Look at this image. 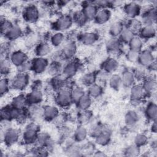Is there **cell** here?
<instances>
[{"label": "cell", "mask_w": 157, "mask_h": 157, "mask_svg": "<svg viewBox=\"0 0 157 157\" xmlns=\"http://www.w3.org/2000/svg\"><path fill=\"white\" fill-rule=\"evenodd\" d=\"M39 133V126L35 123L28 124L25 128L22 138L24 142L28 145H31L36 142V139Z\"/></svg>", "instance_id": "obj_1"}, {"label": "cell", "mask_w": 157, "mask_h": 157, "mask_svg": "<svg viewBox=\"0 0 157 157\" xmlns=\"http://www.w3.org/2000/svg\"><path fill=\"white\" fill-rule=\"evenodd\" d=\"M55 102L57 106L62 108H66L73 103L71 98V90L67 88H63L56 93L55 96Z\"/></svg>", "instance_id": "obj_2"}, {"label": "cell", "mask_w": 157, "mask_h": 157, "mask_svg": "<svg viewBox=\"0 0 157 157\" xmlns=\"http://www.w3.org/2000/svg\"><path fill=\"white\" fill-rule=\"evenodd\" d=\"M146 94L142 84H134L130 88L131 103L135 106L139 105Z\"/></svg>", "instance_id": "obj_3"}, {"label": "cell", "mask_w": 157, "mask_h": 157, "mask_svg": "<svg viewBox=\"0 0 157 157\" xmlns=\"http://www.w3.org/2000/svg\"><path fill=\"white\" fill-rule=\"evenodd\" d=\"M29 82V78L27 73L18 72L10 82V87L15 90L21 91L27 87Z\"/></svg>", "instance_id": "obj_4"}, {"label": "cell", "mask_w": 157, "mask_h": 157, "mask_svg": "<svg viewBox=\"0 0 157 157\" xmlns=\"http://www.w3.org/2000/svg\"><path fill=\"white\" fill-rule=\"evenodd\" d=\"M72 17L67 15L60 16L53 23L54 29L58 32H63L69 29L73 23Z\"/></svg>", "instance_id": "obj_5"}, {"label": "cell", "mask_w": 157, "mask_h": 157, "mask_svg": "<svg viewBox=\"0 0 157 157\" xmlns=\"http://www.w3.org/2000/svg\"><path fill=\"white\" fill-rule=\"evenodd\" d=\"M27 104L29 105L40 104L44 99V94L41 88H33L26 96Z\"/></svg>", "instance_id": "obj_6"}, {"label": "cell", "mask_w": 157, "mask_h": 157, "mask_svg": "<svg viewBox=\"0 0 157 157\" xmlns=\"http://www.w3.org/2000/svg\"><path fill=\"white\" fill-rule=\"evenodd\" d=\"M23 16L27 22L35 23L39 18V10L35 5L31 4L25 7L23 13Z\"/></svg>", "instance_id": "obj_7"}, {"label": "cell", "mask_w": 157, "mask_h": 157, "mask_svg": "<svg viewBox=\"0 0 157 157\" xmlns=\"http://www.w3.org/2000/svg\"><path fill=\"white\" fill-rule=\"evenodd\" d=\"M20 139V132L15 128H9L4 131L2 139L7 146H12L15 144Z\"/></svg>", "instance_id": "obj_8"}, {"label": "cell", "mask_w": 157, "mask_h": 157, "mask_svg": "<svg viewBox=\"0 0 157 157\" xmlns=\"http://www.w3.org/2000/svg\"><path fill=\"white\" fill-rule=\"evenodd\" d=\"M78 71V63L75 61H68L63 66L61 75L66 79L72 78Z\"/></svg>", "instance_id": "obj_9"}, {"label": "cell", "mask_w": 157, "mask_h": 157, "mask_svg": "<svg viewBox=\"0 0 157 157\" xmlns=\"http://www.w3.org/2000/svg\"><path fill=\"white\" fill-rule=\"evenodd\" d=\"M32 71L37 74H40L47 71L48 66V61L44 57H36L32 61Z\"/></svg>", "instance_id": "obj_10"}, {"label": "cell", "mask_w": 157, "mask_h": 157, "mask_svg": "<svg viewBox=\"0 0 157 157\" xmlns=\"http://www.w3.org/2000/svg\"><path fill=\"white\" fill-rule=\"evenodd\" d=\"M77 52V45L74 41L66 43L59 53V57L66 59H70L74 57Z\"/></svg>", "instance_id": "obj_11"}, {"label": "cell", "mask_w": 157, "mask_h": 157, "mask_svg": "<svg viewBox=\"0 0 157 157\" xmlns=\"http://www.w3.org/2000/svg\"><path fill=\"white\" fill-rule=\"evenodd\" d=\"M155 61L152 51L150 50H142L139 53L138 63L144 67H148Z\"/></svg>", "instance_id": "obj_12"}, {"label": "cell", "mask_w": 157, "mask_h": 157, "mask_svg": "<svg viewBox=\"0 0 157 157\" xmlns=\"http://www.w3.org/2000/svg\"><path fill=\"white\" fill-rule=\"evenodd\" d=\"M142 24L144 25H155L156 20V10L154 7L147 9L142 15Z\"/></svg>", "instance_id": "obj_13"}, {"label": "cell", "mask_w": 157, "mask_h": 157, "mask_svg": "<svg viewBox=\"0 0 157 157\" xmlns=\"http://www.w3.org/2000/svg\"><path fill=\"white\" fill-rule=\"evenodd\" d=\"M10 61L11 63L17 67L21 66L28 59V56L24 52L21 50H16L13 52L10 56Z\"/></svg>", "instance_id": "obj_14"}, {"label": "cell", "mask_w": 157, "mask_h": 157, "mask_svg": "<svg viewBox=\"0 0 157 157\" xmlns=\"http://www.w3.org/2000/svg\"><path fill=\"white\" fill-rule=\"evenodd\" d=\"M52 51V47L50 44L46 41L39 42L36 46L34 52L36 55L38 57H44L49 55Z\"/></svg>", "instance_id": "obj_15"}, {"label": "cell", "mask_w": 157, "mask_h": 157, "mask_svg": "<svg viewBox=\"0 0 157 157\" xmlns=\"http://www.w3.org/2000/svg\"><path fill=\"white\" fill-rule=\"evenodd\" d=\"M141 8L139 4L136 2H131L126 4L124 6V11L126 15L130 18L134 19L140 13Z\"/></svg>", "instance_id": "obj_16"}, {"label": "cell", "mask_w": 157, "mask_h": 157, "mask_svg": "<svg viewBox=\"0 0 157 157\" xmlns=\"http://www.w3.org/2000/svg\"><path fill=\"white\" fill-rule=\"evenodd\" d=\"M59 115L58 107L53 105H48L44 107L43 118L48 121H52L56 119Z\"/></svg>", "instance_id": "obj_17"}, {"label": "cell", "mask_w": 157, "mask_h": 157, "mask_svg": "<svg viewBox=\"0 0 157 157\" xmlns=\"http://www.w3.org/2000/svg\"><path fill=\"white\" fill-rule=\"evenodd\" d=\"M119 63L113 58H109L106 59L102 63V70L104 71L109 74H113L118 68Z\"/></svg>", "instance_id": "obj_18"}, {"label": "cell", "mask_w": 157, "mask_h": 157, "mask_svg": "<svg viewBox=\"0 0 157 157\" xmlns=\"http://www.w3.org/2000/svg\"><path fill=\"white\" fill-rule=\"evenodd\" d=\"M156 33L155 25H143L139 32V36L143 40L150 39L156 36Z\"/></svg>", "instance_id": "obj_19"}, {"label": "cell", "mask_w": 157, "mask_h": 157, "mask_svg": "<svg viewBox=\"0 0 157 157\" xmlns=\"http://www.w3.org/2000/svg\"><path fill=\"white\" fill-rule=\"evenodd\" d=\"M66 79L63 77L61 74L52 77L50 82V86L52 90L56 93L63 88H65Z\"/></svg>", "instance_id": "obj_20"}, {"label": "cell", "mask_w": 157, "mask_h": 157, "mask_svg": "<svg viewBox=\"0 0 157 157\" xmlns=\"http://www.w3.org/2000/svg\"><path fill=\"white\" fill-rule=\"evenodd\" d=\"M79 39L84 45L90 46L94 44L98 40V36L93 32H85L80 36Z\"/></svg>", "instance_id": "obj_21"}, {"label": "cell", "mask_w": 157, "mask_h": 157, "mask_svg": "<svg viewBox=\"0 0 157 157\" xmlns=\"http://www.w3.org/2000/svg\"><path fill=\"white\" fill-rule=\"evenodd\" d=\"M110 16L111 13L108 9H100L98 10L94 20L96 23L102 25L107 23L109 20Z\"/></svg>", "instance_id": "obj_22"}, {"label": "cell", "mask_w": 157, "mask_h": 157, "mask_svg": "<svg viewBox=\"0 0 157 157\" xmlns=\"http://www.w3.org/2000/svg\"><path fill=\"white\" fill-rule=\"evenodd\" d=\"M82 12L88 20H94L98 12V8L93 2H88L83 6Z\"/></svg>", "instance_id": "obj_23"}, {"label": "cell", "mask_w": 157, "mask_h": 157, "mask_svg": "<svg viewBox=\"0 0 157 157\" xmlns=\"http://www.w3.org/2000/svg\"><path fill=\"white\" fill-rule=\"evenodd\" d=\"M121 79V83L125 87H131L135 84V77L132 71L126 70L123 72L120 75Z\"/></svg>", "instance_id": "obj_24"}, {"label": "cell", "mask_w": 157, "mask_h": 157, "mask_svg": "<svg viewBox=\"0 0 157 157\" xmlns=\"http://www.w3.org/2000/svg\"><path fill=\"white\" fill-rule=\"evenodd\" d=\"M106 49L110 53H115L120 52L121 49V43L115 37L109 39L105 43Z\"/></svg>", "instance_id": "obj_25"}, {"label": "cell", "mask_w": 157, "mask_h": 157, "mask_svg": "<svg viewBox=\"0 0 157 157\" xmlns=\"http://www.w3.org/2000/svg\"><path fill=\"white\" fill-rule=\"evenodd\" d=\"M63 66L58 60H54L51 62L47 69V71L52 77L61 74Z\"/></svg>", "instance_id": "obj_26"}, {"label": "cell", "mask_w": 157, "mask_h": 157, "mask_svg": "<svg viewBox=\"0 0 157 157\" xmlns=\"http://www.w3.org/2000/svg\"><path fill=\"white\" fill-rule=\"evenodd\" d=\"M147 94L154 93L157 88V83L156 79L153 77H147L143 80L142 84Z\"/></svg>", "instance_id": "obj_27"}, {"label": "cell", "mask_w": 157, "mask_h": 157, "mask_svg": "<svg viewBox=\"0 0 157 157\" xmlns=\"http://www.w3.org/2000/svg\"><path fill=\"white\" fill-rule=\"evenodd\" d=\"M27 104L26 101V96H25L23 94H18L15 96L11 101V105L18 110H23Z\"/></svg>", "instance_id": "obj_28"}, {"label": "cell", "mask_w": 157, "mask_h": 157, "mask_svg": "<svg viewBox=\"0 0 157 157\" xmlns=\"http://www.w3.org/2000/svg\"><path fill=\"white\" fill-rule=\"evenodd\" d=\"M145 115L149 120L151 121H156L157 106L155 102H151L147 104L145 109Z\"/></svg>", "instance_id": "obj_29"}, {"label": "cell", "mask_w": 157, "mask_h": 157, "mask_svg": "<svg viewBox=\"0 0 157 157\" xmlns=\"http://www.w3.org/2000/svg\"><path fill=\"white\" fill-rule=\"evenodd\" d=\"M95 139V142L100 146L107 145L110 141L111 134L106 128Z\"/></svg>", "instance_id": "obj_30"}, {"label": "cell", "mask_w": 157, "mask_h": 157, "mask_svg": "<svg viewBox=\"0 0 157 157\" xmlns=\"http://www.w3.org/2000/svg\"><path fill=\"white\" fill-rule=\"evenodd\" d=\"M88 135V131L83 126H78L74 132V138L77 142H82L84 141Z\"/></svg>", "instance_id": "obj_31"}, {"label": "cell", "mask_w": 157, "mask_h": 157, "mask_svg": "<svg viewBox=\"0 0 157 157\" xmlns=\"http://www.w3.org/2000/svg\"><path fill=\"white\" fill-rule=\"evenodd\" d=\"M139 119V114L134 110H128L124 116V122L126 125L132 126L136 124Z\"/></svg>", "instance_id": "obj_32"}, {"label": "cell", "mask_w": 157, "mask_h": 157, "mask_svg": "<svg viewBox=\"0 0 157 157\" xmlns=\"http://www.w3.org/2000/svg\"><path fill=\"white\" fill-rule=\"evenodd\" d=\"M135 33L128 27H124L120 34L119 35V40L121 43L128 44L130 40L134 37Z\"/></svg>", "instance_id": "obj_33"}, {"label": "cell", "mask_w": 157, "mask_h": 157, "mask_svg": "<svg viewBox=\"0 0 157 157\" xmlns=\"http://www.w3.org/2000/svg\"><path fill=\"white\" fill-rule=\"evenodd\" d=\"M92 104V98L88 94H84L76 103L77 107L80 110H86L91 107Z\"/></svg>", "instance_id": "obj_34"}, {"label": "cell", "mask_w": 157, "mask_h": 157, "mask_svg": "<svg viewBox=\"0 0 157 157\" xmlns=\"http://www.w3.org/2000/svg\"><path fill=\"white\" fill-rule=\"evenodd\" d=\"M23 31L20 26L18 25H13L10 29L4 36L10 40H15L21 36Z\"/></svg>", "instance_id": "obj_35"}, {"label": "cell", "mask_w": 157, "mask_h": 157, "mask_svg": "<svg viewBox=\"0 0 157 157\" xmlns=\"http://www.w3.org/2000/svg\"><path fill=\"white\" fill-rule=\"evenodd\" d=\"M102 86L99 85V83H94L93 85L88 86L87 94L93 99L99 98L102 94Z\"/></svg>", "instance_id": "obj_36"}, {"label": "cell", "mask_w": 157, "mask_h": 157, "mask_svg": "<svg viewBox=\"0 0 157 157\" xmlns=\"http://www.w3.org/2000/svg\"><path fill=\"white\" fill-rule=\"evenodd\" d=\"M29 109L28 111L29 116L35 120H37L43 118L44 107L40 106V104L29 105Z\"/></svg>", "instance_id": "obj_37"}, {"label": "cell", "mask_w": 157, "mask_h": 157, "mask_svg": "<svg viewBox=\"0 0 157 157\" xmlns=\"http://www.w3.org/2000/svg\"><path fill=\"white\" fill-rule=\"evenodd\" d=\"M144 47V40L139 36H134V37L128 43V47L129 49L140 52Z\"/></svg>", "instance_id": "obj_38"}, {"label": "cell", "mask_w": 157, "mask_h": 157, "mask_svg": "<svg viewBox=\"0 0 157 157\" xmlns=\"http://www.w3.org/2000/svg\"><path fill=\"white\" fill-rule=\"evenodd\" d=\"M108 82L110 86L115 90H118L122 85L121 76L117 74H110L108 79Z\"/></svg>", "instance_id": "obj_39"}, {"label": "cell", "mask_w": 157, "mask_h": 157, "mask_svg": "<svg viewBox=\"0 0 157 157\" xmlns=\"http://www.w3.org/2000/svg\"><path fill=\"white\" fill-rule=\"evenodd\" d=\"M124 28V26L123 23L120 21H116L113 23L109 27V32L110 35L112 37L117 38L119 36L123 29Z\"/></svg>", "instance_id": "obj_40"}, {"label": "cell", "mask_w": 157, "mask_h": 157, "mask_svg": "<svg viewBox=\"0 0 157 157\" xmlns=\"http://www.w3.org/2000/svg\"><path fill=\"white\" fill-rule=\"evenodd\" d=\"M65 36L62 32H56L50 37V44L52 46L58 47L60 46L64 41Z\"/></svg>", "instance_id": "obj_41"}, {"label": "cell", "mask_w": 157, "mask_h": 157, "mask_svg": "<svg viewBox=\"0 0 157 157\" xmlns=\"http://www.w3.org/2000/svg\"><path fill=\"white\" fill-rule=\"evenodd\" d=\"M71 94L72 102L76 104L78 101L86 93L83 88L80 86H74L71 90Z\"/></svg>", "instance_id": "obj_42"}, {"label": "cell", "mask_w": 157, "mask_h": 157, "mask_svg": "<svg viewBox=\"0 0 157 157\" xmlns=\"http://www.w3.org/2000/svg\"><path fill=\"white\" fill-rule=\"evenodd\" d=\"M81 82L83 85L88 87L96 83V74L91 72L84 74L81 78Z\"/></svg>", "instance_id": "obj_43"}, {"label": "cell", "mask_w": 157, "mask_h": 157, "mask_svg": "<svg viewBox=\"0 0 157 157\" xmlns=\"http://www.w3.org/2000/svg\"><path fill=\"white\" fill-rule=\"evenodd\" d=\"M72 18L73 20V21L79 26L84 25L88 21L82 10H79L74 12L73 17H72Z\"/></svg>", "instance_id": "obj_44"}, {"label": "cell", "mask_w": 157, "mask_h": 157, "mask_svg": "<svg viewBox=\"0 0 157 157\" xmlns=\"http://www.w3.org/2000/svg\"><path fill=\"white\" fill-rule=\"evenodd\" d=\"M0 63H1L0 70H1V75L6 77L10 72V64L12 63L10 59H8L5 57L4 58H1Z\"/></svg>", "instance_id": "obj_45"}, {"label": "cell", "mask_w": 157, "mask_h": 157, "mask_svg": "<svg viewBox=\"0 0 157 157\" xmlns=\"http://www.w3.org/2000/svg\"><path fill=\"white\" fill-rule=\"evenodd\" d=\"M148 142V139L146 134L140 133L137 134L134 139V144L139 148L145 146Z\"/></svg>", "instance_id": "obj_46"}, {"label": "cell", "mask_w": 157, "mask_h": 157, "mask_svg": "<svg viewBox=\"0 0 157 157\" xmlns=\"http://www.w3.org/2000/svg\"><path fill=\"white\" fill-rule=\"evenodd\" d=\"M13 25L8 20L6 19L5 18H2V17H1V26H0V29H1V33L2 36H6V34L8 33V31L10 29V28L12 27Z\"/></svg>", "instance_id": "obj_47"}, {"label": "cell", "mask_w": 157, "mask_h": 157, "mask_svg": "<svg viewBox=\"0 0 157 157\" xmlns=\"http://www.w3.org/2000/svg\"><path fill=\"white\" fill-rule=\"evenodd\" d=\"M140 152V148L134 144L126 147L124 153V155L127 156H137L139 155Z\"/></svg>", "instance_id": "obj_48"}, {"label": "cell", "mask_w": 157, "mask_h": 157, "mask_svg": "<svg viewBox=\"0 0 157 157\" xmlns=\"http://www.w3.org/2000/svg\"><path fill=\"white\" fill-rule=\"evenodd\" d=\"M140 52L133 50L128 48L126 52V58L128 61L131 63L138 62Z\"/></svg>", "instance_id": "obj_49"}, {"label": "cell", "mask_w": 157, "mask_h": 157, "mask_svg": "<svg viewBox=\"0 0 157 157\" xmlns=\"http://www.w3.org/2000/svg\"><path fill=\"white\" fill-rule=\"evenodd\" d=\"M10 87V83L9 80L6 77H3L0 80V93L1 96L6 94Z\"/></svg>", "instance_id": "obj_50"}, {"label": "cell", "mask_w": 157, "mask_h": 157, "mask_svg": "<svg viewBox=\"0 0 157 157\" xmlns=\"http://www.w3.org/2000/svg\"><path fill=\"white\" fill-rule=\"evenodd\" d=\"M105 129V128H104L103 126H101V125L98 124H96L93 125L91 127V128L88 131V134H90L93 137L96 138Z\"/></svg>", "instance_id": "obj_51"}, {"label": "cell", "mask_w": 157, "mask_h": 157, "mask_svg": "<svg viewBox=\"0 0 157 157\" xmlns=\"http://www.w3.org/2000/svg\"><path fill=\"white\" fill-rule=\"evenodd\" d=\"M110 75V74L107 73L104 71L101 70L96 74V82H98V83L102 85V83L108 81Z\"/></svg>", "instance_id": "obj_52"}, {"label": "cell", "mask_w": 157, "mask_h": 157, "mask_svg": "<svg viewBox=\"0 0 157 157\" xmlns=\"http://www.w3.org/2000/svg\"><path fill=\"white\" fill-rule=\"evenodd\" d=\"M17 68L18 72L20 73H28V72H29V71H32L31 61L27 60Z\"/></svg>", "instance_id": "obj_53"}, {"label": "cell", "mask_w": 157, "mask_h": 157, "mask_svg": "<svg viewBox=\"0 0 157 157\" xmlns=\"http://www.w3.org/2000/svg\"><path fill=\"white\" fill-rule=\"evenodd\" d=\"M37 36L34 34H32L31 35H29L28 36V37L26 38V45L28 47H33L34 45H36L38 43H37Z\"/></svg>", "instance_id": "obj_54"}, {"label": "cell", "mask_w": 157, "mask_h": 157, "mask_svg": "<svg viewBox=\"0 0 157 157\" xmlns=\"http://www.w3.org/2000/svg\"><path fill=\"white\" fill-rule=\"evenodd\" d=\"M81 113L80 115L79 118V121L82 123H84L86 121H88L91 117V115L90 113H88V110H81Z\"/></svg>", "instance_id": "obj_55"}, {"label": "cell", "mask_w": 157, "mask_h": 157, "mask_svg": "<svg viewBox=\"0 0 157 157\" xmlns=\"http://www.w3.org/2000/svg\"><path fill=\"white\" fill-rule=\"evenodd\" d=\"M134 77L136 80H144L145 78V74L144 71L141 70V69H137L135 71V72H133Z\"/></svg>", "instance_id": "obj_56"}, {"label": "cell", "mask_w": 157, "mask_h": 157, "mask_svg": "<svg viewBox=\"0 0 157 157\" xmlns=\"http://www.w3.org/2000/svg\"><path fill=\"white\" fill-rule=\"evenodd\" d=\"M150 130L153 133H156L157 131V125H156V121H152V124L150 127Z\"/></svg>", "instance_id": "obj_57"}, {"label": "cell", "mask_w": 157, "mask_h": 157, "mask_svg": "<svg viewBox=\"0 0 157 157\" xmlns=\"http://www.w3.org/2000/svg\"><path fill=\"white\" fill-rule=\"evenodd\" d=\"M93 156H100V157H102V156H106V155L104 153V152L99 150V151H95L94 153L93 154Z\"/></svg>", "instance_id": "obj_58"}]
</instances>
